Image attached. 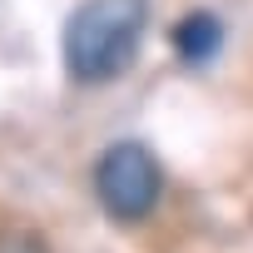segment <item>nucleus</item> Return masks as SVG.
I'll return each mask as SVG.
<instances>
[{
	"mask_svg": "<svg viewBox=\"0 0 253 253\" xmlns=\"http://www.w3.org/2000/svg\"><path fill=\"white\" fill-rule=\"evenodd\" d=\"M149 0H80L65 20L60 55L75 84H109L139 60Z\"/></svg>",
	"mask_w": 253,
	"mask_h": 253,
	"instance_id": "nucleus-1",
	"label": "nucleus"
},
{
	"mask_svg": "<svg viewBox=\"0 0 253 253\" xmlns=\"http://www.w3.org/2000/svg\"><path fill=\"white\" fill-rule=\"evenodd\" d=\"M94 194L114 223H144L164 194V169H159L154 149L139 139H114L94 159Z\"/></svg>",
	"mask_w": 253,
	"mask_h": 253,
	"instance_id": "nucleus-2",
	"label": "nucleus"
},
{
	"mask_svg": "<svg viewBox=\"0 0 253 253\" xmlns=\"http://www.w3.org/2000/svg\"><path fill=\"white\" fill-rule=\"evenodd\" d=\"M169 45H174V55H179L184 65H209V60L218 55V45H223V20H218L213 10H189V15L169 30Z\"/></svg>",
	"mask_w": 253,
	"mask_h": 253,
	"instance_id": "nucleus-3",
	"label": "nucleus"
},
{
	"mask_svg": "<svg viewBox=\"0 0 253 253\" xmlns=\"http://www.w3.org/2000/svg\"><path fill=\"white\" fill-rule=\"evenodd\" d=\"M0 253H50V248L30 228H0Z\"/></svg>",
	"mask_w": 253,
	"mask_h": 253,
	"instance_id": "nucleus-4",
	"label": "nucleus"
}]
</instances>
